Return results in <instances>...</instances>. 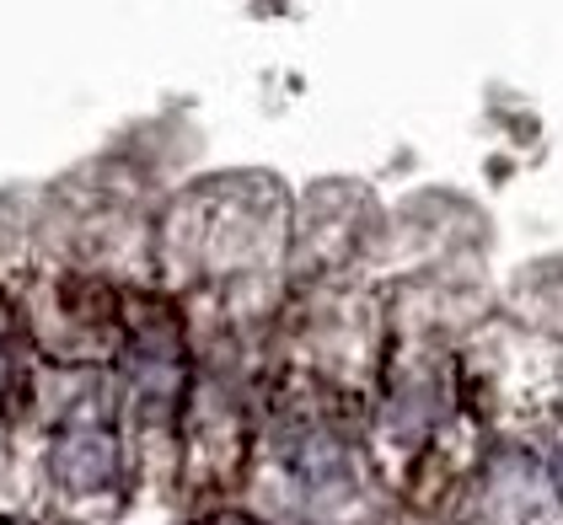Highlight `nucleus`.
<instances>
[{
	"label": "nucleus",
	"instance_id": "obj_1",
	"mask_svg": "<svg viewBox=\"0 0 563 525\" xmlns=\"http://www.w3.org/2000/svg\"><path fill=\"white\" fill-rule=\"evenodd\" d=\"M188 525H263V521L242 515V510H220V515H205V521H188Z\"/></svg>",
	"mask_w": 563,
	"mask_h": 525
},
{
	"label": "nucleus",
	"instance_id": "obj_2",
	"mask_svg": "<svg viewBox=\"0 0 563 525\" xmlns=\"http://www.w3.org/2000/svg\"><path fill=\"white\" fill-rule=\"evenodd\" d=\"M553 472H559V493H563V456H559V467H553Z\"/></svg>",
	"mask_w": 563,
	"mask_h": 525
},
{
	"label": "nucleus",
	"instance_id": "obj_3",
	"mask_svg": "<svg viewBox=\"0 0 563 525\" xmlns=\"http://www.w3.org/2000/svg\"><path fill=\"white\" fill-rule=\"evenodd\" d=\"M0 525H16V521H0Z\"/></svg>",
	"mask_w": 563,
	"mask_h": 525
}]
</instances>
